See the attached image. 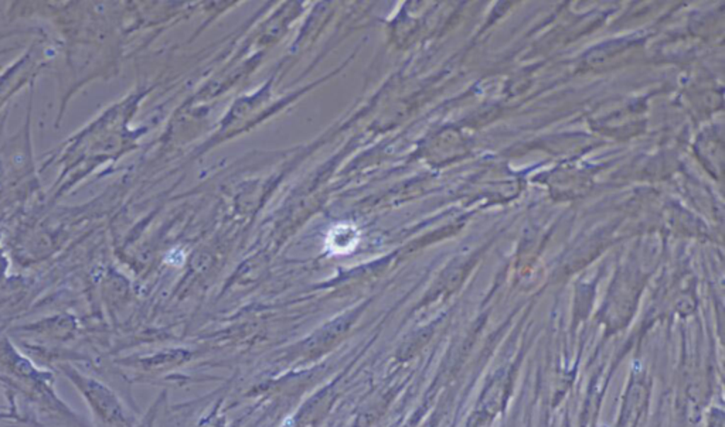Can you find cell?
Masks as SVG:
<instances>
[{
    "instance_id": "obj_1",
    "label": "cell",
    "mask_w": 725,
    "mask_h": 427,
    "mask_svg": "<svg viewBox=\"0 0 725 427\" xmlns=\"http://www.w3.org/2000/svg\"><path fill=\"white\" fill-rule=\"evenodd\" d=\"M358 243V230L351 223H340L334 226L329 235L326 245L336 255L350 253Z\"/></svg>"
}]
</instances>
